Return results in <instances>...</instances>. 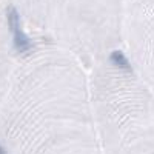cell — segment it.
Segmentation results:
<instances>
[{
    "label": "cell",
    "mask_w": 154,
    "mask_h": 154,
    "mask_svg": "<svg viewBox=\"0 0 154 154\" xmlns=\"http://www.w3.org/2000/svg\"><path fill=\"white\" fill-rule=\"evenodd\" d=\"M6 19H8V25H9V31L12 32V43H14V48L20 54L29 53V51L32 49V42L29 40V37L23 32L19 11L14 6H8Z\"/></svg>",
    "instance_id": "cell-1"
},
{
    "label": "cell",
    "mask_w": 154,
    "mask_h": 154,
    "mask_svg": "<svg viewBox=\"0 0 154 154\" xmlns=\"http://www.w3.org/2000/svg\"><path fill=\"white\" fill-rule=\"evenodd\" d=\"M109 60L116 68H119L122 71H126V72H133V68L130 65V62H128V59L123 56V53H120V51H112L111 56H109Z\"/></svg>",
    "instance_id": "cell-2"
},
{
    "label": "cell",
    "mask_w": 154,
    "mask_h": 154,
    "mask_svg": "<svg viewBox=\"0 0 154 154\" xmlns=\"http://www.w3.org/2000/svg\"><path fill=\"white\" fill-rule=\"evenodd\" d=\"M0 154H8V152H6V149H5L2 145H0Z\"/></svg>",
    "instance_id": "cell-3"
}]
</instances>
